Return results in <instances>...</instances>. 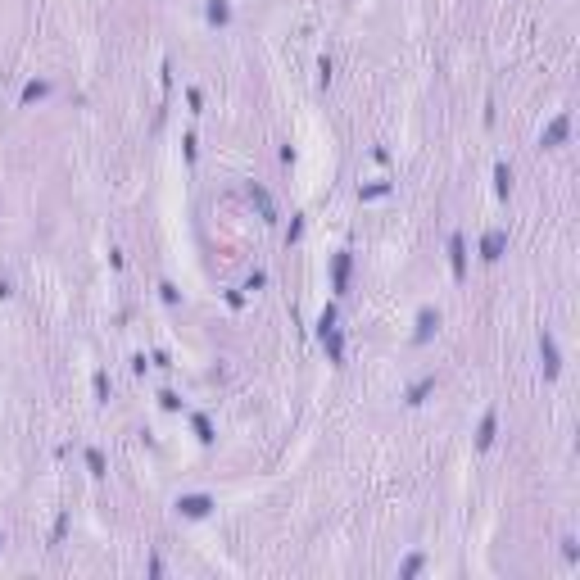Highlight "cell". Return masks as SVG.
Segmentation results:
<instances>
[{
	"instance_id": "6da1fadb",
	"label": "cell",
	"mask_w": 580,
	"mask_h": 580,
	"mask_svg": "<svg viewBox=\"0 0 580 580\" xmlns=\"http://www.w3.org/2000/svg\"><path fill=\"white\" fill-rule=\"evenodd\" d=\"M317 340L331 354V363H345V335H340V326H335V304H326L322 317H317Z\"/></svg>"
},
{
	"instance_id": "7a4b0ae2",
	"label": "cell",
	"mask_w": 580,
	"mask_h": 580,
	"mask_svg": "<svg viewBox=\"0 0 580 580\" xmlns=\"http://www.w3.org/2000/svg\"><path fill=\"white\" fill-rule=\"evenodd\" d=\"M567 136H571V114H558L549 127H544L540 145H544V150H558V145H567Z\"/></svg>"
},
{
	"instance_id": "3957f363",
	"label": "cell",
	"mask_w": 580,
	"mask_h": 580,
	"mask_svg": "<svg viewBox=\"0 0 580 580\" xmlns=\"http://www.w3.org/2000/svg\"><path fill=\"white\" fill-rule=\"evenodd\" d=\"M177 513L190 517V522H200V517L213 513V499H209V495H181V499H177Z\"/></svg>"
},
{
	"instance_id": "277c9868",
	"label": "cell",
	"mask_w": 580,
	"mask_h": 580,
	"mask_svg": "<svg viewBox=\"0 0 580 580\" xmlns=\"http://www.w3.org/2000/svg\"><path fill=\"white\" fill-rule=\"evenodd\" d=\"M349 267H354L349 249H340V254L331 258V290H335V295H345V290H349Z\"/></svg>"
},
{
	"instance_id": "5b68a950",
	"label": "cell",
	"mask_w": 580,
	"mask_h": 580,
	"mask_svg": "<svg viewBox=\"0 0 580 580\" xmlns=\"http://www.w3.org/2000/svg\"><path fill=\"white\" fill-rule=\"evenodd\" d=\"M504 249H508V231H486V236H481V258H486V263H499V258H504Z\"/></svg>"
},
{
	"instance_id": "8992f818",
	"label": "cell",
	"mask_w": 580,
	"mask_h": 580,
	"mask_svg": "<svg viewBox=\"0 0 580 580\" xmlns=\"http://www.w3.org/2000/svg\"><path fill=\"white\" fill-rule=\"evenodd\" d=\"M540 358H544V376H558L562 372V354H558V340L549 331L540 335Z\"/></svg>"
},
{
	"instance_id": "52a82bcc",
	"label": "cell",
	"mask_w": 580,
	"mask_h": 580,
	"mask_svg": "<svg viewBox=\"0 0 580 580\" xmlns=\"http://www.w3.org/2000/svg\"><path fill=\"white\" fill-rule=\"evenodd\" d=\"M449 267H454V276H458V281L467 276V245H463V236H458V231L449 236Z\"/></svg>"
},
{
	"instance_id": "ba28073f",
	"label": "cell",
	"mask_w": 580,
	"mask_h": 580,
	"mask_svg": "<svg viewBox=\"0 0 580 580\" xmlns=\"http://www.w3.org/2000/svg\"><path fill=\"white\" fill-rule=\"evenodd\" d=\"M436 326H440V308H422V313H417V335H413V345H426L431 335H436Z\"/></svg>"
},
{
	"instance_id": "9c48e42d",
	"label": "cell",
	"mask_w": 580,
	"mask_h": 580,
	"mask_svg": "<svg viewBox=\"0 0 580 580\" xmlns=\"http://www.w3.org/2000/svg\"><path fill=\"white\" fill-rule=\"evenodd\" d=\"M495 436H499V413L490 408L486 417H481V431H476V449H481V454H486V449L495 445Z\"/></svg>"
},
{
	"instance_id": "30bf717a",
	"label": "cell",
	"mask_w": 580,
	"mask_h": 580,
	"mask_svg": "<svg viewBox=\"0 0 580 580\" xmlns=\"http://www.w3.org/2000/svg\"><path fill=\"white\" fill-rule=\"evenodd\" d=\"M249 200L258 204V213H263V222H276V204H272V195H267V190L258 186V181H254V186H249Z\"/></svg>"
},
{
	"instance_id": "8fae6325",
	"label": "cell",
	"mask_w": 580,
	"mask_h": 580,
	"mask_svg": "<svg viewBox=\"0 0 580 580\" xmlns=\"http://www.w3.org/2000/svg\"><path fill=\"white\" fill-rule=\"evenodd\" d=\"M204 14H209L213 28H227V23H231V5H227V0H209V10H204Z\"/></svg>"
},
{
	"instance_id": "7c38bea8",
	"label": "cell",
	"mask_w": 580,
	"mask_h": 580,
	"mask_svg": "<svg viewBox=\"0 0 580 580\" xmlns=\"http://www.w3.org/2000/svg\"><path fill=\"white\" fill-rule=\"evenodd\" d=\"M46 95H50V82H28L19 100H23V105H32V100H46Z\"/></svg>"
},
{
	"instance_id": "4fadbf2b",
	"label": "cell",
	"mask_w": 580,
	"mask_h": 580,
	"mask_svg": "<svg viewBox=\"0 0 580 580\" xmlns=\"http://www.w3.org/2000/svg\"><path fill=\"white\" fill-rule=\"evenodd\" d=\"M431 390H436V376H422L417 386H408V404H422V399H426Z\"/></svg>"
},
{
	"instance_id": "5bb4252c",
	"label": "cell",
	"mask_w": 580,
	"mask_h": 580,
	"mask_svg": "<svg viewBox=\"0 0 580 580\" xmlns=\"http://www.w3.org/2000/svg\"><path fill=\"white\" fill-rule=\"evenodd\" d=\"M495 190L508 200V190H513V168H508V163H499V168H495Z\"/></svg>"
},
{
	"instance_id": "9a60e30c",
	"label": "cell",
	"mask_w": 580,
	"mask_h": 580,
	"mask_svg": "<svg viewBox=\"0 0 580 580\" xmlns=\"http://www.w3.org/2000/svg\"><path fill=\"white\" fill-rule=\"evenodd\" d=\"M190 426H195V436H200L204 445H213V426H209V417H204V413H195V417H190Z\"/></svg>"
},
{
	"instance_id": "2e32d148",
	"label": "cell",
	"mask_w": 580,
	"mask_h": 580,
	"mask_svg": "<svg viewBox=\"0 0 580 580\" xmlns=\"http://www.w3.org/2000/svg\"><path fill=\"white\" fill-rule=\"evenodd\" d=\"M390 195V181H376V186H358V200H381Z\"/></svg>"
},
{
	"instance_id": "e0dca14e",
	"label": "cell",
	"mask_w": 580,
	"mask_h": 580,
	"mask_svg": "<svg viewBox=\"0 0 580 580\" xmlns=\"http://www.w3.org/2000/svg\"><path fill=\"white\" fill-rule=\"evenodd\" d=\"M86 467H91V476H105V454H100V449H86Z\"/></svg>"
},
{
	"instance_id": "ac0fdd59",
	"label": "cell",
	"mask_w": 580,
	"mask_h": 580,
	"mask_svg": "<svg viewBox=\"0 0 580 580\" xmlns=\"http://www.w3.org/2000/svg\"><path fill=\"white\" fill-rule=\"evenodd\" d=\"M417 571H422V553H413V558H408V562H404V567H399V576L408 580V576H417Z\"/></svg>"
},
{
	"instance_id": "d6986e66",
	"label": "cell",
	"mask_w": 580,
	"mask_h": 580,
	"mask_svg": "<svg viewBox=\"0 0 580 580\" xmlns=\"http://www.w3.org/2000/svg\"><path fill=\"white\" fill-rule=\"evenodd\" d=\"M105 395H109V376H105V372H95V399H105Z\"/></svg>"
},
{
	"instance_id": "ffe728a7",
	"label": "cell",
	"mask_w": 580,
	"mask_h": 580,
	"mask_svg": "<svg viewBox=\"0 0 580 580\" xmlns=\"http://www.w3.org/2000/svg\"><path fill=\"white\" fill-rule=\"evenodd\" d=\"M263 285H267V272H254V276L245 281V290H263Z\"/></svg>"
},
{
	"instance_id": "44dd1931",
	"label": "cell",
	"mask_w": 580,
	"mask_h": 580,
	"mask_svg": "<svg viewBox=\"0 0 580 580\" xmlns=\"http://www.w3.org/2000/svg\"><path fill=\"white\" fill-rule=\"evenodd\" d=\"M159 290H163V304H177V285H172V281H163Z\"/></svg>"
},
{
	"instance_id": "7402d4cb",
	"label": "cell",
	"mask_w": 580,
	"mask_h": 580,
	"mask_svg": "<svg viewBox=\"0 0 580 580\" xmlns=\"http://www.w3.org/2000/svg\"><path fill=\"white\" fill-rule=\"evenodd\" d=\"M331 68H335V64H331V55H322V64H317V73H322V82H331Z\"/></svg>"
},
{
	"instance_id": "603a6c76",
	"label": "cell",
	"mask_w": 580,
	"mask_h": 580,
	"mask_svg": "<svg viewBox=\"0 0 580 580\" xmlns=\"http://www.w3.org/2000/svg\"><path fill=\"white\" fill-rule=\"evenodd\" d=\"M14 295V290H10V281H0V299H10Z\"/></svg>"
}]
</instances>
